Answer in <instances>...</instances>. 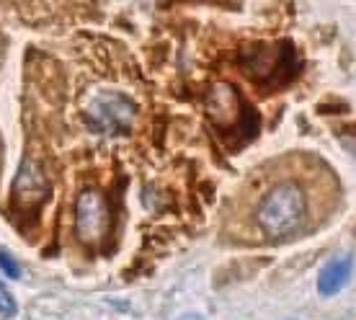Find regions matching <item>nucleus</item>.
I'll use <instances>...</instances> for the list:
<instances>
[{
  "label": "nucleus",
  "instance_id": "nucleus-1",
  "mask_svg": "<svg viewBox=\"0 0 356 320\" xmlns=\"http://www.w3.org/2000/svg\"><path fill=\"white\" fill-rule=\"evenodd\" d=\"M305 217H307V199L302 186L292 181L276 184L256 209V223L268 240L289 238L302 227Z\"/></svg>",
  "mask_w": 356,
  "mask_h": 320
},
{
  "label": "nucleus",
  "instance_id": "nucleus-2",
  "mask_svg": "<svg viewBox=\"0 0 356 320\" xmlns=\"http://www.w3.org/2000/svg\"><path fill=\"white\" fill-rule=\"evenodd\" d=\"M86 122L93 132L101 134H122L134 122L132 98L116 90H101L86 106Z\"/></svg>",
  "mask_w": 356,
  "mask_h": 320
},
{
  "label": "nucleus",
  "instance_id": "nucleus-3",
  "mask_svg": "<svg viewBox=\"0 0 356 320\" xmlns=\"http://www.w3.org/2000/svg\"><path fill=\"white\" fill-rule=\"evenodd\" d=\"M75 225H78V238L88 246H96L98 240L108 232V225H111V212H108L106 199L93 189H86L78 196Z\"/></svg>",
  "mask_w": 356,
  "mask_h": 320
},
{
  "label": "nucleus",
  "instance_id": "nucleus-4",
  "mask_svg": "<svg viewBox=\"0 0 356 320\" xmlns=\"http://www.w3.org/2000/svg\"><path fill=\"white\" fill-rule=\"evenodd\" d=\"M47 194H49V186H47L42 168L36 166L34 160H24V166H21L16 176V184H13L16 202H21V205H39V202L47 199Z\"/></svg>",
  "mask_w": 356,
  "mask_h": 320
},
{
  "label": "nucleus",
  "instance_id": "nucleus-5",
  "mask_svg": "<svg viewBox=\"0 0 356 320\" xmlns=\"http://www.w3.org/2000/svg\"><path fill=\"white\" fill-rule=\"evenodd\" d=\"M351 271H354V258L351 256L330 258L328 264L321 269V274H318V292H321L323 297H330V294L341 292V289L348 285Z\"/></svg>",
  "mask_w": 356,
  "mask_h": 320
},
{
  "label": "nucleus",
  "instance_id": "nucleus-6",
  "mask_svg": "<svg viewBox=\"0 0 356 320\" xmlns=\"http://www.w3.org/2000/svg\"><path fill=\"white\" fill-rule=\"evenodd\" d=\"M16 312H18V305L16 300H13V294H10V289L3 282H0V318H16Z\"/></svg>",
  "mask_w": 356,
  "mask_h": 320
},
{
  "label": "nucleus",
  "instance_id": "nucleus-7",
  "mask_svg": "<svg viewBox=\"0 0 356 320\" xmlns=\"http://www.w3.org/2000/svg\"><path fill=\"white\" fill-rule=\"evenodd\" d=\"M0 271H3L6 276H10V279H18V276H21V266H18V261H13L6 250H0Z\"/></svg>",
  "mask_w": 356,
  "mask_h": 320
},
{
  "label": "nucleus",
  "instance_id": "nucleus-8",
  "mask_svg": "<svg viewBox=\"0 0 356 320\" xmlns=\"http://www.w3.org/2000/svg\"><path fill=\"white\" fill-rule=\"evenodd\" d=\"M191 320H202V318H191Z\"/></svg>",
  "mask_w": 356,
  "mask_h": 320
}]
</instances>
